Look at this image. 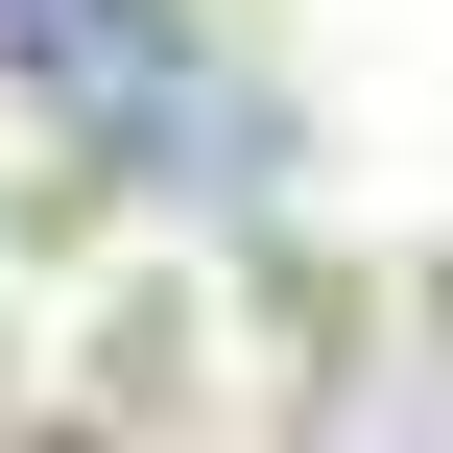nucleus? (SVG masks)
<instances>
[{"label":"nucleus","mask_w":453,"mask_h":453,"mask_svg":"<svg viewBox=\"0 0 453 453\" xmlns=\"http://www.w3.org/2000/svg\"><path fill=\"white\" fill-rule=\"evenodd\" d=\"M0 24L48 48V119H72V143H119V167H215V143H239V119L191 96V24H167V0H0Z\"/></svg>","instance_id":"obj_1"}]
</instances>
